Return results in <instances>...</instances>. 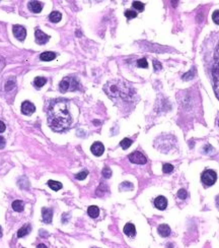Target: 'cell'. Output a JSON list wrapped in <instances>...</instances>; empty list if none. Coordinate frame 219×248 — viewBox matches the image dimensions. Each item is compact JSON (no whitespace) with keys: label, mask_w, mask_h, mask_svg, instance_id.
Segmentation results:
<instances>
[{"label":"cell","mask_w":219,"mask_h":248,"mask_svg":"<svg viewBox=\"0 0 219 248\" xmlns=\"http://www.w3.org/2000/svg\"><path fill=\"white\" fill-rule=\"evenodd\" d=\"M72 123L69 104L66 100L58 99L51 103L48 110V124L54 131H63Z\"/></svg>","instance_id":"obj_1"},{"label":"cell","mask_w":219,"mask_h":248,"mask_svg":"<svg viewBox=\"0 0 219 248\" xmlns=\"http://www.w3.org/2000/svg\"><path fill=\"white\" fill-rule=\"evenodd\" d=\"M105 92L107 95L111 98H122V99H127L130 97L131 88L126 84L122 80H111L105 85Z\"/></svg>","instance_id":"obj_2"},{"label":"cell","mask_w":219,"mask_h":248,"mask_svg":"<svg viewBox=\"0 0 219 248\" xmlns=\"http://www.w3.org/2000/svg\"><path fill=\"white\" fill-rule=\"evenodd\" d=\"M79 84L77 83V80L74 78H65L61 80V83L59 84V89L61 93H66L68 91H75L78 89Z\"/></svg>","instance_id":"obj_3"},{"label":"cell","mask_w":219,"mask_h":248,"mask_svg":"<svg viewBox=\"0 0 219 248\" xmlns=\"http://www.w3.org/2000/svg\"><path fill=\"white\" fill-rule=\"evenodd\" d=\"M201 180L206 186H212L217 180V175L216 172L213 170H206L202 173Z\"/></svg>","instance_id":"obj_4"},{"label":"cell","mask_w":219,"mask_h":248,"mask_svg":"<svg viewBox=\"0 0 219 248\" xmlns=\"http://www.w3.org/2000/svg\"><path fill=\"white\" fill-rule=\"evenodd\" d=\"M128 158H129V160H130L131 163H134V164L144 165V164L147 163V159H146V157L140 152L132 153L131 155H129Z\"/></svg>","instance_id":"obj_5"},{"label":"cell","mask_w":219,"mask_h":248,"mask_svg":"<svg viewBox=\"0 0 219 248\" xmlns=\"http://www.w3.org/2000/svg\"><path fill=\"white\" fill-rule=\"evenodd\" d=\"M13 35L18 40L23 41L25 39V37H27V31H25V29L23 25L16 24L13 25Z\"/></svg>","instance_id":"obj_6"},{"label":"cell","mask_w":219,"mask_h":248,"mask_svg":"<svg viewBox=\"0 0 219 248\" xmlns=\"http://www.w3.org/2000/svg\"><path fill=\"white\" fill-rule=\"evenodd\" d=\"M35 111H36V107L33 103H31V102L25 101L23 103V105H21V112L24 115H31L35 112Z\"/></svg>","instance_id":"obj_7"},{"label":"cell","mask_w":219,"mask_h":248,"mask_svg":"<svg viewBox=\"0 0 219 248\" xmlns=\"http://www.w3.org/2000/svg\"><path fill=\"white\" fill-rule=\"evenodd\" d=\"M35 37H36V42L39 45H44L49 40V36L46 35V34L43 31H41V30H37L35 33Z\"/></svg>","instance_id":"obj_8"},{"label":"cell","mask_w":219,"mask_h":248,"mask_svg":"<svg viewBox=\"0 0 219 248\" xmlns=\"http://www.w3.org/2000/svg\"><path fill=\"white\" fill-rule=\"evenodd\" d=\"M213 82H214V92L216 97L219 99V66H216L213 70Z\"/></svg>","instance_id":"obj_9"},{"label":"cell","mask_w":219,"mask_h":248,"mask_svg":"<svg viewBox=\"0 0 219 248\" xmlns=\"http://www.w3.org/2000/svg\"><path fill=\"white\" fill-rule=\"evenodd\" d=\"M91 153L93 154L94 156L100 157V156L102 155V154H104L105 147H104V144H102V143H98V142H97V143H94L91 145Z\"/></svg>","instance_id":"obj_10"},{"label":"cell","mask_w":219,"mask_h":248,"mask_svg":"<svg viewBox=\"0 0 219 248\" xmlns=\"http://www.w3.org/2000/svg\"><path fill=\"white\" fill-rule=\"evenodd\" d=\"M154 206L156 208L160 209V211H164L167 207V200L164 196H158L154 200Z\"/></svg>","instance_id":"obj_11"},{"label":"cell","mask_w":219,"mask_h":248,"mask_svg":"<svg viewBox=\"0 0 219 248\" xmlns=\"http://www.w3.org/2000/svg\"><path fill=\"white\" fill-rule=\"evenodd\" d=\"M42 216H43V220H44L45 223L50 224L52 222V217H53V211L51 208H42Z\"/></svg>","instance_id":"obj_12"},{"label":"cell","mask_w":219,"mask_h":248,"mask_svg":"<svg viewBox=\"0 0 219 248\" xmlns=\"http://www.w3.org/2000/svg\"><path fill=\"white\" fill-rule=\"evenodd\" d=\"M29 10H31L32 12L39 13V12L42 10L43 4L41 2H39V1H31L29 3Z\"/></svg>","instance_id":"obj_13"},{"label":"cell","mask_w":219,"mask_h":248,"mask_svg":"<svg viewBox=\"0 0 219 248\" xmlns=\"http://www.w3.org/2000/svg\"><path fill=\"white\" fill-rule=\"evenodd\" d=\"M158 231V233H159L160 236L162 237H167V236H169V234H170V228H169V226H167L166 224H162L160 225L159 227H158L157 229Z\"/></svg>","instance_id":"obj_14"},{"label":"cell","mask_w":219,"mask_h":248,"mask_svg":"<svg viewBox=\"0 0 219 248\" xmlns=\"http://www.w3.org/2000/svg\"><path fill=\"white\" fill-rule=\"evenodd\" d=\"M124 233H125L126 235H128L129 237H133L136 234L135 226L133 225V224H131V223L126 224L125 227H124Z\"/></svg>","instance_id":"obj_15"},{"label":"cell","mask_w":219,"mask_h":248,"mask_svg":"<svg viewBox=\"0 0 219 248\" xmlns=\"http://www.w3.org/2000/svg\"><path fill=\"white\" fill-rule=\"evenodd\" d=\"M56 54L54 52H50V51H46V52H43L40 55V59L42 61H51L55 59Z\"/></svg>","instance_id":"obj_16"},{"label":"cell","mask_w":219,"mask_h":248,"mask_svg":"<svg viewBox=\"0 0 219 248\" xmlns=\"http://www.w3.org/2000/svg\"><path fill=\"white\" fill-rule=\"evenodd\" d=\"M31 232V226H29V224H27V225H24L23 228H20L18 230V238H21V237H24V236H27V235Z\"/></svg>","instance_id":"obj_17"},{"label":"cell","mask_w":219,"mask_h":248,"mask_svg":"<svg viewBox=\"0 0 219 248\" xmlns=\"http://www.w3.org/2000/svg\"><path fill=\"white\" fill-rule=\"evenodd\" d=\"M87 213H88V215L91 216V218L96 219V218H97L98 215H100V209H98V208L96 207V206H91V207L88 208Z\"/></svg>","instance_id":"obj_18"},{"label":"cell","mask_w":219,"mask_h":248,"mask_svg":"<svg viewBox=\"0 0 219 248\" xmlns=\"http://www.w3.org/2000/svg\"><path fill=\"white\" fill-rule=\"evenodd\" d=\"M23 207H24V204L21 200H14V202H12V208H13L15 212H18V213L23 212Z\"/></svg>","instance_id":"obj_19"},{"label":"cell","mask_w":219,"mask_h":248,"mask_svg":"<svg viewBox=\"0 0 219 248\" xmlns=\"http://www.w3.org/2000/svg\"><path fill=\"white\" fill-rule=\"evenodd\" d=\"M48 185L52 190L58 191L62 188V184L58 181H54V180H49L48 181Z\"/></svg>","instance_id":"obj_20"},{"label":"cell","mask_w":219,"mask_h":248,"mask_svg":"<svg viewBox=\"0 0 219 248\" xmlns=\"http://www.w3.org/2000/svg\"><path fill=\"white\" fill-rule=\"evenodd\" d=\"M61 19H62V15L58 11H53L49 16V19L52 21V23H58V21L61 20Z\"/></svg>","instance_id":"obj_21"},{"label":"cell","mask_w":219,"mask_h":248,"mask_svg":"<svg viewBox=\"0 0 219 248\" xmlns=\"http://www.w3.org/2000/svg\"><path fill=\"white\" fill-rule=\"evenodd\" d=\"M47 83V79L45 78H42V76H39V78H36L35 80H34V84L37 88H42L43 85H45V84Z\"/></svg>","instance_id":"obj_22"},{"label":"cell","mask_w":219,"mask_h":248,"mask_svg":"<svg viewBox=\"0 0 219 248\" xmlns=\"http://www.w3.org/2000/svg\"><path fill=\"white\" fill-rule=\"evenodd\" d=\"M132 143L133 142L130 138H124V139H122V142L120 143H121V147H122L123 149H127V148H129L131 147Z\"/></svg>","instance_id":"obj_23"},{"label":"cell","mask_w":219,"mask_h":248,"mask_svg":"<svg viewBox=\"0 0 219 248\" xmlns=\"http://www.w3.org/2000/svg\"><path fill=\"white\" fill-rule=\"evenodd\" d=\"M133 7L135 8V9L139 10V11H143L144 9V4L140 1H134L133 2Z\"/></svg>","instance_id":"obj_24"},{"label":"cell","mask_w":219,"mask_h":248,"mask_svg":"<svg viewBox=\"0 0 219 248\" xmlns=\"http://www.w3.org/2000/svg\"><path fill=\"white\" fill-rule=\"evenodd\" d=\"M137 66H138V67H141V68H147V67H148L147 60H146L145 58L139 59V60L137 61Z\"/></svg>","instance_id":"obj_25"},{"label":"cell","mask_w":219,"mask_h":248,"mask_svg":"<svg viewBox=\"0 0 219 248\" xmlns=\"http://www.w3.org/2000/svg\"><path fill=\"white\" fill-rule=\"evenodd\" d=\"M173 170H174V166L171 164H164V166H162V171H164V173H165V174L170 173Z\"/></svg>","instance_id":"obj_26"},{"label":"cell","mask_w":219,"mask_h":248,"mask_svg":"<svg viewBox=\"0 0 219 248\" xmlns=\"http://www.w3.org/2000/svg\"><path fill=\"white\" fill-rule=\"evenodd\" d=\"M120 188L123 190H131V189H133V185L130 182H123L121 184V186H120Z\"/></svg>","instance_id":"obj_27"},{"label":"cell","mask_w":219,"mask_h":248,"mask_svg":"<svg viewBox=\"0 0 219 248\" xmlns=\"http://www.w3.org/2000/svg\"><path fill=\"white\" fill-rule=\"evenodd\" d=\"M125 16L128 19H134V18H136V16H137V12L133 11V10H126L125 11Z\"/></svg>","instance_id":"obj_28"},{"label":"cell","mask_w":219,"mask_h":248,"mask_svg":"<svg viewBox=\"0 0 219 248\" xmlns=\"http://www.w3.org/2000/svg\"><path fill=\"white\" fill-rule=\"evenodd\" d=\"M102 175L105 178H110L112 176V170L110 169V167H105L102 169Z\"/></svg>","instance_id":"obj_29"},{"label":"cell","mask_w":219,"mask_h":248,"mask_svg":"<svg viewBox=\"0 0 219 248\" xmlns=\"http://www.w3.org/2000/svg\"><path fill=\"white\" fill-rule=\"evenodd\" d=\"M87 174H88V173H87V171H82V172H80V173H78V174H76L75 178L77 179V180H83V179L86 178Z\"/></svg>","instance_id":"obj_30"},{"label":"cell","mask_w":219,"mask_h":248,"mask_svg":"<svg viewBox=\"0 0 219 248\" xmlns=\"http://www.w3.org/2000/svg\"><path fill=\"white\" fill-rule=\"evenodd\" d=\"M187 195H188V193H187V191L185 189H181V190H179V192H178V197L180 199H186Z\"/></svg>","instance_id":"obj_31"},{"label":"cell","mask_w":219,"mask_h":248,"mask_svg":"<svg viewBox=\"0 0 219 248\" xmlns=\"http://www.w3.org/2000/svg\"><path fill=\"white\" fill-rule=\"evenodd\" d=\"M14 85H15L14 80H8L5 84V89L6 91H11V89L14 88Z\"/></svg>","instance_id":"obj_32"},{"label":"cell","mask_w":219,"mask_h":248,"mask_svg":"<svg viewBox=\"0 0 219 248\" xmlns=\"http://www.w3.org/2000/svg\"><path fill=\"white\" fill-rule=\"evenodd\" d=\"M212 19L213 21L216 24H219V10H216V11H214L213 12V14H212Z\"/></svg>","instance_id":"obj_33"},{"label":"cell","mask_w":219,"mask_h":248,"mask_svg":"<svg viewBox=\"0 0 219 248\" xmlns=\"http://www.w3.org/2000/svg\"><path fill=\"white\" fill-rule=\"evenodd\" d=\"M194 68H193V69L189 72V73H186V74H184L183 75V78L185 79V80H187V79H191V78H194Z\"/></svg>","instance_id":"obj_34"},{"label":"cell","mask_w":219,"mask_h":248,"mask_svg":"<svg viewBox=\"0 0 219 248\" xmlns=\"http://www.w3.org/2000/svg\"><path fill=\"white\" fill-rule=\"evenodd\" d=\"M153 66H154V69H155V70L161 69V64L159 63V61H157V60L153 61Z\"/></svg>","instance_id":"obj_35"},{"label":"cell","mask_w":219,"mask_h":248,"mask_svg":"<svg viewBox=\"0 0 219 248\" xmlns=\"http://www.w3.org/2000/svg\"><path fill=\"white\" fill-rule=\"evenodd\" d=\"M5 139H4V137H2V136H0V148H4V147H5Z\"/></svg>","instance_id":"obj_36"},{"label":"cell","mask_w":219,"mask_h":248,"mask_svg":"<svg viewBox=\"0 0 219 248\" xmlns=\"http://www.w3.org/2000/svg\"><path fill=\"white\" fill-rule=\"evenodd\" d=\"M5 128H6L5 124H4L2 121H0V133H1V132H3L4 130H5Z\"/></svg>","instance_id":"obj_37"},{"label":"cell","mask_w":219,"mask_h":248,"mask_svg":"<svg viewBox=\"0 0 219 248\" xmlns=\"http://www.w3.org/2000/svg\"><path fill=\"white\" fill-rule=\"evenodd\" d=\"M215 59H216V61L219 63V44H218V47H217V49H216V53H215Z\"/></svg>","instance_id":"obj_38"},{"label":"cell","mask_w":219,"mask_h":248,"mask_svg":"<svg viewBox=\"0 0 219 248\" xmlns=\"http://www.w3.org/2000/svg\"><path fill=\"white\" fill-rule=\"evenodd\" d=\"M38 248H47V246L45 244H39L38 245Z\"/></svg>","instance_id":"obj_39"},{"label":"cell","mask_w":219,"mask_h":248,"mask_svg":"<svg viewBox=\"0 0 219 248\" xmlns=\"http://www.w3.org/2000/svg\"><path fill=\"white\" fill-rule=\"evenodd\" d=\"M1 235H2L1 234V228H0V237H1Z\"/></svg>","instance_id":"obj_40"},{"label":"cell","mask_w":219,"mask_h":248,"mask_svg":"<svg viewBox=\"0 0 219 248\" xmlns=\"http://www.w3.org/2000/svg\"><path fill=\"white\" fill-rule=\"evenodd\" d=\"M93 248H97V247H93Z\"/></svg>","instance_id":"obj_41"}]
</instances>
